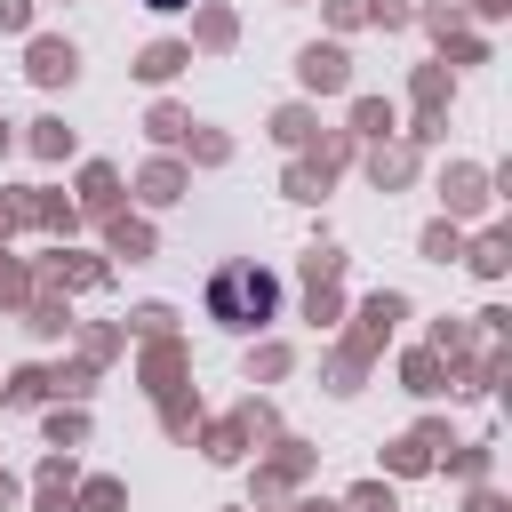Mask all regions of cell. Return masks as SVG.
<instances>
[{"mask_svg":"<svg viewBox=\"0 0 512 512\" xmlns=\"http://www.w3.org/2000/svg\"><path fill=\"white\" fill-rule=\"evenodd\" d=\"M208 320L216 328H264V320H280V280L264 272V264H216L208 272Z\"/></svg>","mask_w":512,"mask_h":512,"instance_id":"obj_1","label":"cell"},{"mask_svg":"<svg viewBox=\"0 0 512 512\" xmlns=\"http://www.w3.org/2000/svg\"><path fill=\"white\" fill-rule=\"evenodd\" d=\"M152 8H184V0H152Z\"/></svg>","mask_w":512,"mask_h":512,"instance_id":"obj_2","label":"cell"}]
</instances>
